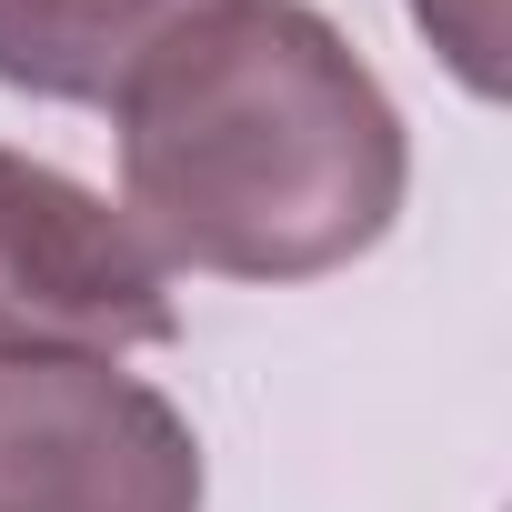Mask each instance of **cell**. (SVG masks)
Instances as JSON below:
<instances>
[{"instance_id": "277c9868", "label": "cell", "mask_w": 512, "mask_h": 512, "mask_svg": "<svg viewBox=\"0 0 512 512\" xmlns=\"http://www.w3.org/2000/svg\"><path fill=\"white\" fill-rule=\"evenodd\" d=\"M221 0H0V91L121 111V91Z\"/></svg>"}, {"instance_id": "5b68a950", "label": "cell", "mask_w": 512, "mask_h": 512, "mask_svg": "<svg viewBox=\"0 0 512 512\" xmlns=\"http://www.w3.org/2000/svg\"><path fill=\"white\" fill-rule=\"evenodd\" d=\"M412 21L472 101H502V0H412Z\"/></svg>"}, {"instance_id": "3957f363", "label": "cell", "mask_w": 512, "mask_h": 512, "mask_svg": "<svg viewBox=\"0 0 512 512\" xmlns=\"http://www.w3.org/2000/svg\"><path fill=\"white\" fill-rule=\"evenodd\" d=\"M0 512H201V442L121 362H0Z\"/></svg>"}, {"instance_id": "6da1fadb", "label": "cell", "mask_w": 512, "mask_h": 512, "mask_svg": "<svg viewBox=\"0 0 512 512\" xmlns=\"http://www.w3.org/2000/svg\"><path fill=\"white\" fill-rule=\"evenodd\" d=\"M121 211L211 282H322L402 221L412 131L312 0H221L121 91Z\"/></svg>"}, {"instance_id": "7a4b0ae2", "label": "cell", "mask_w": 512, "mask_h": 512, "mask_svg": "<svg viewBox=\"0 0 512 512\" xmlns=\"http://www.w3.org/2000/svg\"><path fill=\"white\" fill-rule=\"evenodd\" d=\"M161 342H181V302L131 211L0 141V362H121Z\"/></svg>"}]
</instances>
